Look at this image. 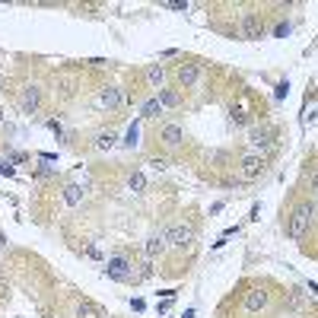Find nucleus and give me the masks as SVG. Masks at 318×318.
Here are the masks:
<instances>
[{
    "label": "nucleus",
    "instance_id": "1",
    "mask_svg": "<svg viewBox=\"0 0 318 318\" xmlns=\"http://www.w3.org/2000/svg\"><path fill=\"white\" fill-rule=\"evenodd\" d=\"M309 223H312V204H299L290 213V220H286V235H290V238H302L305 229H309Z\"/></svg>",
    "mask_w": 318,
    "mask_h": 318
},
{
    "label": "nucleus",
    "instance_id": "2",
    "mask_svg": "<svg viewBox=\"0 0 318 318\" xmlns=\"http://www.w3.org/2000/svg\"><path fill=\"white\" fill-rule=\"evenodd\" d=\"M105 274L112 277V280H131L134 271H131V261H127L124 255H115V258H108V267H105Z\"/></svg>",
    "mask_w": 318,
    "mask_h": 318
},
{
    "label": "nucleus",
    "instance_id": "3",
    "mask_svg": "<svg viewBox=\"0 0 318 318\" xmlns=\"http://www.w3.org/2000/svg\"><path fill=\"white\" fill-rule=\"evenodd\" d=\"M238 32H242L245 42H258V38L264 35V26H261V19H258L255 13H248V16L242 19V26H238Z\"/></svg>",
    "mask_w": 318,
    "mask_h": 318
},
{
    "label": "nucleus",
    "instance_id": "4",
    "mask_svg": "<svg viewBox=\"0 0 318 318\" xmlns=\"http://www.w3.org/2000/svg\"><path fill=\"white\" fill-rule=\"evenodd\" d=\"M121 89H118V86H105V89H99V96H96V108H102V112H105V108H118V105H121Z\"/></svg>",
    "mask_w": 318,
    "mask_h": 318
},
{
    "label": "nucleus",
    "instance_id": "5",
    "mask_svg": "<svg viewBox=\"0 0 318 318\" xmlns=\"http://www.w3.org/2000/svg\"><path fill=\"white\" fill-rule=\"evenodd\" d=\"M264 305H267V293H264V290H258V286H255V290H248V293H245V299H242V309H245L248 315L261 312Z\"/></svg>",
    "mask_w": 318,
    "mask_h": 318
},
{
    "label": "nucleus",
    "instance_id": "6",
    "mask_svg": "<svg viewBox=\"0 0 318 318\" xmlns=\"http://www.w3.org/2000/svg\"><path fill=\"white\" fill-rule=\"evenodd\" d=\"M274 137H277L274 127H255V131H252V146H255V150H271Z\"/></svg>",
    "mask_w": 318,
    "mask_h": 318
},
{
    "label": "nucleus",
    "instance_id": "7",
    "mask_svg": "<svg viewBox=\"0 0 318 318\" xmlns=\"http://www.w3.org/2000/svg\"><path fill=\"white\" fill-rule=\"evenodd\" d=\"M188 242H191V226H172L166 232V245H172V248H185Z\"/></svg>",
    "mask_w": 318,
    "mask_h": 318
},
{
    "label": "nucleus",
    "instance_id": "8",
    "mask_svg": "<svg viewBox=\"0 0 318 318\" xmlns=\"http://www.w3.org/2000/svg\"><path fill=\"white\" fill-rule=\"evenodd\" d=\"M264 172V156H258V153H248L242 159V178H258Z\"/></svg>",
    "mask_w": 318,
    "mask_h": 318
},
{
    "label": "nucleus",
    "instance_id": "9",
    "mask_svg": "<svg viewBox=\"0 0 318 318\" xmlns=\"http://www.w3.org/2000/svg\"><path fill=\"white\" fill-rule=\"evenodd\" d=\"M38 99H42V89H38V86H26L23 89V99H19V108H23L26 115H32L35 108H38Z\"/></svg>",
    "mask_w": 318,
    "mask_h": 318
},
{
    "label": "nucleus",
    "instance_id": "10",
    "mask_svg": "<svg viewBox=\"0 0 318 318\" xmlns=\"http://www.w3.org/2000/svg\"><path fill=\"white\" fill-rule=\"evenodd\" d=\"M197 76H201V67H197V64H182V67H178V83H182L185 89L194 86Z\"/></svg>",
    "mask_w": 318,
    "mask_h": 318
},
{
    "label": "nucleus",
    "instance_id": "11",
    "mask_svg": "<svg viewBox=\"0 0 318 318\" xmlns=\"http://www.w3.org/2000/svg\"><path fill=\"white\" fill-rule=\"evenodd\" d=\"M163 140H166V146H178V143H182V127H178V124H166L163 127Z\"/></svg>",
    "mask_w": 318,
    "mask_h": 318
},
{
    "label": "nucleus",
    "instance_id": "12",
    "mask_svg": "<svg viewBox=\"0 0 318 318\" xmlns=\"http://www.w3.org/2000/svg\"><path fill=\"white\" fill-rule=\"evenodd\" d=\"M163 252H166V235L146 238V258H156V255H163Z\"/></svg>",
    "mask_w": 318,
    "mask_h": 318
},
{
    "label": "nucleus",
    "instance_id": "13",
    "mask_svg": "<svg viewBox=\"0 0 318 318\" xmlns=\"http://www.w3.org/2000/svg\"><path fill=\"white\" fill-rule=\"evenodd\" d=\"M146 80H150V86L159 89V86H163V80H166V67L163 64H153L150 70H146Z\"/></svg>",
    "mask_w": 318,
    "mask_h": 318
},
{
    "label": "nucleus",
    "instance_id": "14",
    "mask_svg": "<svg viewBox=\"0 0 318 318\" xmlns=\"http://www.w3.org/2000/svg\"><path fill=\"white\" fill-rule=\"evenodd\" d=\"M159 105H163V108H175L178 105V93H175V89H159Z\"/></svg>",
    "mask_w": 318,
    "mask_h": 318
},
{
    "label": "nucleus",
    "instance_id": "15",
    "mask_svg": "<svg viewBox=\"0 0 318 318\" xmlns=\"http://www.w3.org/2000/svg\"><path fill=\"white\" fill-rule=\"evenodd\" d=\"M96 146H99V150H112V146H115V134L112 131H102V134L96 137Z\"/></svg>",
    "mask_w": 318,
    "mask_h": 318
},
{
    "label": "nucleus",
    "instance_id": "16",
    "mask_svg": "<svg viewBox=\"0 0 318 318\" xmlns=\"http://www.w3.org/2000/svg\"><path fill=\"white\" fill-rule=\"evenodd\" d=\"M137 137H140V121H134L131 127H127V137H124V146H137Z\"/></svg>",
    "mask_w": 318,
    "mask_h": 318
},
{
    "label": "nucleus",
    "instance_id": "17",
    "mask_svg": "<svg viewBox=\"0 0 318 318\" xmlns=\"http://www.w3.org/2000/svg\"><path fill=\"white\" fill-rule=\"evenodd\" d=\"M127 188H131L134 194H137V191H143V188H146V178H143V172H134L131 178H127Z\"/></svg>",
    "mask_w": 318,
    "mask_h": 318
},
{
    "label": "nucleus",
    "instance_id": "18",
    "mask_svg": "<svg viewBox=\"0 0 318 318\" xmlns=\"http://www.w3.org/2000/svg\"><path fill=\"white\" fill-rule=\"evenodd\" d=\"M80 197H83V188H80V185H70V188H67V191H64V201L67 204H80Z\"/></svg>",
    "mask_w": 318,
    "mask_h": 318
},
{
    "label": "nucleus",
    "instance_id": "19",
    "mask_svg": "<svg viewBox=\"0 0 318 318\" xmlns=\"http://www.w3.org/2000/svg\"><path fill=\"white\" fill-rule=\"evenodd\" d=\"M156 115H163V105H159V99L143 102V118H156Z\"/></svg>",
    "mask_w": 318,
    "mask_h": 318
},
{
    "label": "nucleus",
    "instance_id": "20",
    "mask_svg": "<svg viewBox=\"0 0 318 318\" xmlns=\"http://www.w3.org/2000/svg\"><path fill=\"white\" fill-rule=\"evenodd\" d=\"M229 118H232V124H245V121H248L242 108H232V112H229Z\"/></svg>",
    "mask_w": 318,
    "mask_h": 318
},
{
    "label": "nucleus",
    "instance_id": "21",
    "mask_svg": "<svg viewBox=\"0 0 318 318\" xmlns=\"http://www.w3.org/2000/svg\"><path fill=\"white\" fill-rule=\"evenodd\" d=\"M0 175H10V178H13V175H16V169H13V166H10V159H7V163H4V159H0Z\"/></svg>",
    "mask_w": 318,
    "mask_h": 318
},
{
    "label": "nucleus",
    "instance_id": "22",
    "mask_svg": "<svg viewBox=\"0 0 318 318\" xmlns=\"http://www.w3.org/2000/svg\"><path fill=\"white\" fill-rule=\"evenodd\" d=\"M86 255H89V258H102V252H99L96 245H89V248H86Z\"/></svg>",
    "mask_w": 318,
    "mask_h": 318
},
{
    "label": "nucleus",
    "instance_id": "23",
    "mask_svg": "<svg viewBox=\"0 0 318 318\" xmlns=\"http://www.w3.org/2000/svg\"><path fill=\"white\" fill-rule=\"evenodd\" d=\"M169 305H172V299H163V302H159V305H156V309H159V315H163V312H169Z\"/></svg>",
    "mask_w": 318,
    "mask_h": 318
},
{
    "label": "nucleus",
    "instance_id": "24",
    "mask_svg": "<svg viewBox=\"0 0 318 318\" xmlns=\"http://www.w3.org/2000/svg\"><path fill=\"white\" fill-rule=\"evenodd\" d=\"M309 293H312V296H318V283H312V280H309Z\"/></svg>",
    "mask_w": 318,
    "mask_h": 318
},
{
    "label": "nucleus",
    "instance_id": "25",
    "mask_svg": "<svg viewBox=\"0 0 318 318\" xmlns=\"http://www.w3.org/2000/svg\"><path fill=\"white\" fill-rule=\"evenodd\" d=\"M312 185L318 188V169H315V172H312Z\"/></svg>",
    "mask_w": 318,
    "mask_h": 318
}]
</instances>
